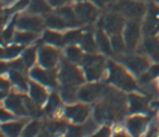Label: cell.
<instances>
[{
  "label": "cell",
  "mask_w": 159,
  "mask_h": 137,
  "mask_svg": "<svg viewBox=\"0 0 159 137\" xmlns=\"http://www.w3.org/2000/svg\"><path fill=\"white\" fill-rule=\"evenodd\" d=\"M145 135L146 136H158L159 135V119L158 120H153L152 123H149Z\"/></svg>",
  "instance_id": "cell-39"
},
{
  "label": "cell",
  "mask_w": 159,
  "mask_h": 137,
  "mask_svg": "<svg viewBox=\"0 0 159 137\" xmlns=\"http://www.w3.org/2000/svg\"><path fill=\"white\" fill-rule=\"evenodd\" d=\"M27 100H29V97L23 94L22 92L11 93L4 100V105H5V107L8 110H11L13 112V114L21 115V116H26V115H29Z\"/></svg>",
  "instance_id": "cell-10"
},
{
  "label": "cell",
  "mask_w": 159,
  "mask_h": 137,
  "mask_svg": "<svg viewBox=\"0 0 159 137\" xmlns=\"http://www.w3.org/2000/svg\"><path fill=\"white\" fill-rule=\"evenodd\" d=\"M42 39L45 44L54 45V47H61L65 44V42H63V35L58 33V30H53V29L45 30Z\"/></svg>",
  "instance_id": "cell-27"
},
{
  "label": "cell",
  "mask_w": 159,
  "mask_h": 137,
  "mask_svg": "<svg viewBox=\"0 0 159 137\" xmlns=\"http://www.w3.org/2000/svg\"><path fill=\"white\" fill-rule=\"evenodd\" d=\"M102 91H104V87L96 82H91L88 84H84L79 88V91H78L79 101L85 102V103L94 102L101 96Z\"/></svg>",
  "instance_id": "cell-15"
},
{
  "label": "cell",
  "mask_w": 159,
  "mask_h": 137,
  "mask_svg": "<svg viewBox=\"0 0 159 137\" xmlns=\"http://www.w3.org/2000/svg\"><path fill=\"white\" fill-rule=\"evenodd\" d=\"M26 126V120H8V122H3L2 124V131L4 135L7 136H18L21 133H23V130H25Z\"/></svg>",
  "instance_id": "cell-21"
},
{
  "label": "cell",
  "mask_w": 159,
  "mask_h": 137,
  "mask_svg": "<svg viewBox=\"0 0 159 137\" xmlns=\"http://www.w3.org/2000/svg\"><path fill=\"white\" fill-rule=\"evenodd\" d=\"M142 53L146 54L154 62H159V38L155 35H148L141 44Z\"/></svg>",
  "instance_id": "cell-17"
},
{
  "label": "cell",
  "mask_w": 159,
  "mask_h": 137,
  "mask_svg": "<svg viewBox=\"0 0 159 137\" xmlns=\"http://www.w3.org/2000/svg\"><path fill=\"white\" fill-rule=\"evenodd\" d=\"M158 119H159V112H158Z\"/></svg>",
  "instance_id": "cell-49"
},
{
  "label": "cell",
  "mask_w": 159,
  "mask_h": 137,
  "mask_svg": "<svg viewBox=\"0 0 159 137\" xmlns=\"http://www.w3.org/2000/svg\"><path fill=\"white\" fill-rule=\"evenodd\" d=\"M85 75L84 71L79 69L74 62L66 60H62L60 62V69H58V80L61 84H69V85H75L80 87L85 82Z\"/></svg>",
  "instance_id": "cell-2"
},
{
  "label": "cell",
  "mask_w": 159,
  "mask_h": 137,
  "mask_svg": "<svg viewBox=\"0 0 159 137\" xmlns=\"http://www.w3.org/2000/svg\"><path fill=\"white\" fill-rule=\"evenodd\" d=\"M48 3L52 8H61L63 5H67L70 0H48Z\"/></svg>",
  "instance_id": "cell-42"
},
{
  "label": "cell",
  "mask_w": 159,
  "mask_h": 137,
  "mask_svg": "<svg viewBox=\"0 0 159 137\" xmlns=\"http://www.w3.org/2000/svg\"><path fill=\"white\" fill-rule=\"evenodd\" d=\"M128 110L132 114H144L149 110V101L145 96L139 93H129L128 94Z\"/></svg>",
  "instance_id": "cell-18"
},
{
  "label": "cell",
  "mask_w": 159,
  "mask_h": 137,
  "mask_svg": "<svg viewBox=\"0 0 159 137\" xmlns=\"http://www.w3.org/2000/svg\"><path fill=\"white\" fill-rule=\"evenodd\" d=\"M94 135H96V136H110L111 135V127L104 124L101 128H98V131Z\"/></svg>",
  "instance_id": "cell-43"
},
{
  "label": "cell",
  "mask_w": 159,
  "mask_h": 137,
  "mask_svg": "<svg viewBox=\"0 0 159 137\" xmlns=\"http://www.w3.org/2000/svg\"><path fill=\"white\" fill-rule=\"evenodd\" d=\"M82 65H83L84 75L88 82H96V80L101 79L106 69L104 57L98 54H94V53L85 54L82 61Z\"/></svg>",
  "instance_id": "cell-3"
},
{
  "label": "cell",
  "mask_w": 159,
  "mask_h": 137,
  "mask_svg": "<svg viewBox=\"0 0 159 137\" xmlns=\"http://www.w3.org/2000/svg\"><path fill=\"white\" fill-rule=\"evenodd\" d=\"M78 91H79V88L75 87V85L61 84V88H60L61 98L63 100V102H66V103H75L76 100H79Z\"/></svg>",
  "instance_id": "cell-25"
},
{
  "label": "cell",
  "mask_w": 159,
  "mask_h": 137,
  "mask_svg": "<svg viewBox=\"0 0 159 137\" xmlns=\"http://www.w3.org/2000/svg\"><path fill=\"white\" fill-rule=\"evenodd\" d=\"M38 61L39 65L47 69H56L61 62L60 60V51L54 45L45 44L39 47L38 49Z\"/></svg>",
  "instance_id": "cell-8"
},
{
  "label": "cell",
  "mask_w": 159,
  "mask_h": 137,
  "mask_svg": "<svg viewBox=\"0 0 159 137\" xmlns=\"http://www.w3.org/2000/svg\"><path fill=\"white\" fill-rule=\"evenodd\" d=\"M16 25H17L18 30H26V31H33V33H40L43 30L45 22L44 20H42L38 14H22L17 17L16 21Z\"/></svg>",
  "instance_id": "cell-13"
},
{
  "label": "cell",
  "mask_w": 159,
  "mask_h": 137,
  "mask_svg": "<svg viewBox=\"0 0 159 137\" xmlns=\"http://www.w3.org/2000/svg\"><path fill=\"white\" fill-rule=\"evenodd\" d=\"M9 91H11V83L3 78L2 79V98L3 100H5L9 96Z\"/></svg>",
  "instance_id": "cell-40"
},
{
  "label": "cell",
  "mask_w": 159,
  "mask_h": 137,
  "mask_svg": "<svg viewBox=\"0 0 159 137\" xmlns=\"http://www.w3.org/2000/svg\"><path fill=\"white\" fill-rule=\"evenodd\" d=\"M16 114H13V112L11 111V110H8L7 107L4 109H2V120L3 122H8V120H12L13 119V116H14Z\"/></svg>",
  "instance_id": "cell-41"
},
{
  "label": "cell",
  "mask_w": 159,
  "mask_h": 137,
  "mask_svg": "<svg viewBox=\"0 0 159 137\" xmlns=\"http://www.w3.org/2000/svg\"><path fill=\"white\" fill-rule=\"evenodd\" d=\"M40 131V123L38 120H31L26 123L25 130H23V136H36Z\"/></svg>",
  "instance_id": "cell-37"
},
{
  "label": "cell",
  "mask_w": 159,
  "mask_h": 137,
  "mask_svg": "<svg viewBox=\"0 0 159 137\" xmlns=\"http://www.w3.org/2000/svg\"><path fill=\"white\" fill-rule=\"evenodd\" d=\"M65 56L66 58L74 63H82L84 54H83V49L82 47L79 48L76 44H70L65 48Z\"/></svg>",
  "instance_id": "cell-30"
},
{
  "label": "cell",
  "mask_w": 159,
  "mask_h": 137,
  "mask_svg": "<svg viewBox=\"0 0 159 137\" xmlns=\"http://www.w3.org/2000/svg\"><path fill=\"white\" fill-rule=\"evenodd\" d=\"M154 2H155V3H157V4L159 5V0H154Z\"/></svg>",
  "instance_id": "cell-45"
},
{
  "label": "cell",
  "mask_w": 159,
  "mask_h": 137,
  "mask_svg": "<svg viewBox=\"0 0 159 137\" xmlns=\"http://www.w3.org/2000/svg\"><path fill=\"white\" fill-rule=\"evenodd\" d=\"M63 100L61 98V94H58V93H51L48 100H47V102H45L44 111L47 112V114H52V112L57 111L61 107V102Z\"/></svg>",
  "instance_id": "cell-33"
},
{
  "label": "cell",
  "mask_w": 159,
  "mask_h": 137,
  "mask_svg": "<svg viewBox=\"0 0 159 137\" xmlns=\"http://www.w3.org/2000/svg\"><path fill=\"white\" fill-rule=\"evenodd\" d=\"M29 4H30V0H17V2L13 4V7L11 8V11H12L13 13L25 11V9H27Z\"/></svg>",
  "instance_id": "cell-38"
},
{
  "label": "cell",
  "mask_w": 159,
  "mask_h": 137,
  "mask_svg": "<svg viewBox=\"0 0 159 137\" xmlns=\"http://www.w3.org/2000/svg\"><path fill=\"white\" fill-rule=\"evenodd\" d=\"M21 58L23 62H25V65L29 69H31L38 61V48L27 47L26 49H23V52L21 53Z\"/></svg>",
  "instance_id": "cell-32"
},
{
  "label": "cell",
  "mask_w": 159,
  "mask_h": 137,
  "mask_svg": "<svg viewBox=\"0 0 159 137\" xmlns=\"http://www.w3.org/2000/svg\"><path fill=\"white\" fill-rule=\"evenodd\" d=\"M118 11L128 20H141L145 17L148 7L140 0H122Z\"/></svg>",
  "instance_id": "cell-7"
},
{
  "label": "cell",
  "mask_w": 159,
  "mask_h": 137,
  "mask_svg": "<svg viewBox=\"0 0 159 137\" xmlns=\"http://www.w3.org/2000/svg\"><path fill=\"white\" fill-rule=\"evenodd\" d=\"M82 36H83V33L80 30L78 29H71L69 31H66L63 34V42H65L66 45H70V44H79L82 40Z\"/></svg>",
  "instance_id": "cell-35"
},
{
  "label": "cell",
  "mask_w": 159,
  "mask_h": 137,
  "mask_svg": "<svg viewBox=\"0 0 159 137\" xmlns=\"http://www.w3.org/2000/svg\"><path fill=\"white\" fill-rule=\"evenodd\" d=\"M80 47L82 49L87 53H96L98 51V47L96 43V38L91 33H83L82 40H80Z\"/></svg>",
  "instance_id": "cell-28"
},
{
  "label": "cell",
  "mask_w": 159,
  "mask_h": 137,
  "mask_svg": "<svg viewBox=\"0 0 159 137\" xmlns=\"http://www.w3.org/2000/svg\"><path fill=\"white\" fill-rule=\"evenodd\" d=\"M155 105H159V101H157V102H155Z\"/></svg>",
  "instance_id": "cell-47"
},
{
  "label": "cell",
  "mask_w": 159,
  "mask_h": 137,
  "mask_svg": "<svg viewBox=\"0 0 159 137\" xmlns=\"http://www.w3.org/2000/svg\"><path fill=\"white\" fill-rule=\"evenodd\" d=\"M119 62L122 65L129 70L133 75H142L144 72L149 70L150 65V60L146 54H128V56H120Z\"/></svg>",
  "instance_id": "cell-4"
},
{
  "label": "cell",
  "mask_w": 159,
  "mask_h": 137,
  "mask_svg": "<svg viewBox=\"0 0 159 137\" xmlns=\"http://www.w3.org/2000/svg\"><path fill=\"white\" fill-rule=\"evenodd\" d=\"M51 5L48 3V0H30V4L27 7V13L31 14H48L51 11Z\"/></svg>",
  "instance_id": "cell-24"
},
{
  "label": "cell",
  "mask_w": 159,
  "mask_h": 137,
  "mask_svg": "<svg viewBox=\"0 0 159 137\" xmlns=\"http://www.w3.org/2000/svg\"><path fill=\"white\" fill-rule=\"evenodd\" d=\"M82 130L83 135H93L96 130H98V122L96 118H88L84 123H82Z\"/></svg>",
  "instance_id": "cell-36"
},
{
  "label": "cell",
  "mask_w": 159,
  "mask_h": 137,
  "mask_svg": "<svg viewBox=\"0 0 159 137\" xmlns=\"http://www.w3.org/2000/svg\"><path fill=\"white\" fill-rule=\"evenodd\" d=\"M125 22L127 21L124 20V16L120 12L109 13L101 18V27L111 36L115 34H122L125 26Z\"/></svg>",
  "instance_id": "cell-9"
},
{
  "label": "cell",
  "mask_w": 159,
  "mask_h": 137,
  "mask_svg": "<svg viewBox=\"0 0 159 137\" xmlns=\"http://www.w3.org/2000/svg\"><path fill=\"white\" fill-rule=\"evenodd\" d=\"M89 112H91L89 106L85 102H82V103H69V106L65 109L63 114L74 124H82L88 119Z\"/></svg>",
  "instance_id": "cell-12"
},
{
  "label": "cell",
  "mask_w": 159,
  "mask_h": 137,
  "mask_svg": "<svg viewBox=\"0 0 159 137\" xmlns=\"http://www.w3.org/2000/svg\"><path fill=\"white\" fill-rule=\"evenodd\" d=\"M111 47H113V52L116 54H122L125 49H127V44H125V40L122 34H115V35H111Z\"/></svg>",
  "instance_id": "cell-34"
},
{
  "label": "cell",
  "mask_w": 159,
  "mask_h": 137,
  "mask_svg": "<svg viewBox=\"0 0 159 137\" xmlns=\"http://www.w3.org/2000/svg\"><path fill=\"white\" fill-rule=\"evenodd\" d=\"M149 126V118L144 114H133L129 116L125 122V130L132 136H140L142 135Z\"/></svg>",
  "instance_id": "cell-16"
},
{
  "label": "cell",
  "mask_w": 159,
  "mask_h": 137,
  "mask_svg": "<svg viewBox=\"0 0 159 137\" xmlns=\"http://www.w3.org/2000/svg\"><path fill=\"white\" fill-rule=\"evenodd\" d=\"M142 34V25L140 20H128L125 22V26L123 30V36L127 44V49L134 51L141 40Z\"/></svg>",
  "instance_id": "cell-6"
},
{
  "label": "cell",
  "mask_w": 159,
  "mask_h": 137,
  "mask_svg": "<svg viewBox=\"0 0 159 137\" xmlns=\"http://www.w3.org/2000/svg\"><path fill=\"white\" fill-rule=\"evenodd\" d=\"M22 52H23V45L16 43L13 45H8V47L3 48L2 49V57H3V60L12 61L14 58H17Z\"/></svg>",
  "instance_id": "cell-31"
},
{
  "label": "cell",
  "mask_w": 159,
  "mask_h": 137,
  "mask_svg": "<svg viewBox=\"0 0 159 137\" xmlns=\"http://www.w3.org/2000/svg\"><path fill=\"white\" fill-rule=\"evenodd\" d=\"M94 38H96V43H97V47H98V51L102 52L104 54H113V47H111V39L109 38V34L106 31L100 27L96 30L94 33Z\"/></svg>",
  "instance_id": "cell-20"
},
{
  "label": "cell",
  "mask_w": 159,
  "mask_h": 137,
  "mask_svg": "<svg viewBox=\"0 0 159 137\" xmlns=\"http://www.w3.org/2000/svg\"><path fill=\"white\" fill-rule=\"evenodd\" d=\"M38 39V33H33V31H26V30H18L14 33L13 40L16 43L22 44V45H27L31 44L33 42Z\"/></svg>",
  "instance_id": "cell-29"
},
{
  "label": "cell",
  "mask_w": 159,
  "mask_h": 137,
  "mask_svg": "<svg viewBox=\"0 0 159 137\" xmlns=\"http://www.w3.org/2000/svg\"><path fill=\"white\" fill-rule=\"evenodd\" d=\"M30 78L35 82L40 83L45 87L56 88L58 85V74L56 72V69H47L43 66H33L29 71Z\"/></svg>",
  "instance_id": "cell-5"
},
{
  "label": "cell",
  "mask_w": 159,
  "mask_h": 137,
  "mask_svg": "<svg viewBox=\"0 0 159 137\" xmlns=\"http://www.w3.org/2000/svg\"><path fill=\"white\" fill-rule=\"evenodd\" d=\"M142 33L148 35H155L159 33V5L152 4L148 7L145 13L144 23H142Z\"/></svg>",
  "instance_id": "cell-11"
},
{
  "label": "cell",
  "mask_w": 159,
  "mask_h": 137,
  "mask_svg": "<svg viewBox=\"0 0 159 137\" xmlns=\"http://www.w3.org/2000/svg\"><path fill=\"white\" fill-rule=\"evenodd\" d=\"M29 94H30L31 100H33L36 105H39V106H40V105H44L47 102V100H48V97H49L48 91L45 89V85L35 82V80L30 82Z\"/></svg>",
  "instance_id": "cell-19"
},
{
  "label": "cell",
  "mask_w": 159,
  "mask_h": 137,
  "mask_svg": "<svg viewBox=\"0 0 159 137\" xmlns=\"http://www.w3.org/2000/svg\"><path fill=\"white\" fill-rule=\"evenodd\" d=\"M44 22H45V26H48V29H53V30H63L66 27H70L69 23L63 20L58 13L56 14H45V18H44Z\"/></svg>",
  "instance_id": "cell-26"
},
{
  "label": "cell",
  "mask_w": 159,
  "mask_h": 137,
  "mask_svg": "<svg viewBox=\"0 0 159 137\" xmlns=\"http://www.w3.org/2000/svg\"><path fill=\"white\" fill-rule=\"evenodd\" d=\"M75 2H78V3H79V2H85V0H75Z\"/></svg>",
  "instance_id": "cell-44"
},
{
  "label": "cell",
  "mask_w": 159,
  "mask_h": 137,
  "mask_svg": "<svg viewBox=\"0 0 159 137\" xmlns=\"http://www.w3.org/2000/svg\"><path fill=\"white\" fill-rule=\"evenodd\" d=\"M57 13L69 23L70 27H75L78 25H82L80 21H79V18H78L76 13H75L74 8H71L69 5H63L61 8H57Z\"/></svg>",
  "instance_id": "cell-23"
},
{
  "label": "cell",
  "mask_w": 159,
  "mask_h": 137,
  "mask_svg": "<svg viewBox=\"0 0 159 137\" xmlns=\"http://www.w3.org/2000/svg\"><path fill=\"white\" fill-rule=\"evenodd\" d=\"M74 9L82 25H84V23H92L98 18L97 7L89 2H87V0L85 2H79L74 7Z\"/></svg>",
  "instance_id": "cell-14"
},
{
  "label": "cell",
  "mask_w": 159,
  "mask_h": 137,
  "mask_svg": "<svg viewBox=\"0 0 159 137\" xmlns=\"http://www.w3.org/2000/svg\"><path fill=\"white\" fill-rule=\"evenodd\" d=\"M140 2H146V0H140Z\"/></svg>",
  "instance_id": "cell-48"
},
{
  "label": "cell",
  "mask_w": 159,
  "mask_h": 137,
  "mask_svg": "<svg viewBox=\"0 0 159 137\" xmlns=\"http://www.w3.org/2000/svg\"><path fill=\"white\" fill-rule=\"evenodd\" d=\"M157 84H158V87H159V78H158V80H157Z\"/></svg>",
  "instance_id": "cell-46"
},
{
  "label": "cell",
  "mask_w": 159,
  "mask_h": 137,
  "mask_svg": "<svg viewBox=\"0 0 159 137\" xmlns=\"http://www.w3.org/2000/svg\"><path fill=\"white\" fill-rule=\"evenodd\" d=\"M107 70H109L107 80L115 88H119V89L127 92H133L134 89H137V83L132 76V72L127 70L122 63L119 65V63L114 61H109Z\"/></svg>",
  "instance_id": "cell-1"
},
{
  "label": "cell",
  "mask_w": 159,
  "mask_h": 137,
  "mask_svg": "<svg viewBox=\"0 0 159 137\" xmlns=\"http://www.w3.org/2000/svg\"><path fill=\"white\" fill-rule=\"evenodd\" d=\"M9 79L11 82L13 83L14 87H17V89L20 92H29V88H30V83L25 75V72L18 71V70H13L9 72Z\"/></svg>",
  "instance_id": "cell-22"
}]
</instances>
